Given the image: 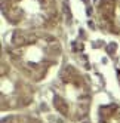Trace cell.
Returning <instances> with one entry per match:
<instances>
[{
  "instance_id": "52a82bcc",
  "label": "cell",
  "mask_w": 120,
  "mask_h": 123,
  "mask_svg": "<svg viewBox=\"0 0 120 123\" xmlns=\"http://www.w3.org/2000/svg\"><path fill=\"white\" fill-rule=\"evenodd\" d=\"M3 123H42L39 119L25 116V114H16V116H11L3 120Z\"/></svg>"
},
{
  "instance_id": "277c9868",
  "label": "cell",
  "mask_w": 120,
  "mask_h": 123,
  "mask_svg": "<svg viewBox=\"0 0 120 123\" xmlns=\"http://www.w3.org/2000/svg\"><path fill=\"white\" fill-rule=\"evenodd\" d=\"M33 99L30 89L24 82H21L16 76L3 65L2 68V108L3 110H13L28 105Z\"/></svg>"
},
{
  "instance_id": "8992f818",
  "label": "cell",
  "mask_w": 120,
  "mask_h": 123,
  "mask_svg": "<svg viewBox=\"0 0 120 123\" xmlns=\"http://www.w3.org/2000/svg\"><path fill=\"white\" fill-rule=\"evenodd\" d=\"M99 123H120V105L108 104L99 108Z\"/></svg>"
},
{
  "instance_id": "ba28073f",
  "label": "cell",
  "mask_w": 120,
  "mask_h": 123,
  "mask_svg": "<svg viewBox=\"0 0 120 123\" xmlns=\"http://www.w3.org/2000/svg\"><path fill=\"white\" fill-rule=\"evenodd\" d=\"M119 82H120V67H119Z\"/></svg>"
},
{
  "instance_id": "5b68a950",
  "label": "cell",
  "mask_w": 120,
  "mask_h": 123,
  "mask_svg": "<svg viewBox=\"0 0 120 123\" xmlns=\"http://www.w3.org/2000/svg\"><path fill=\"white\" fill-rule=\"evenodd\" d=\"M96 21L102 31L120 36V0H99Z\"/></svg>"
},
{
  "instance_id": "6da1fadb",
  "label": "cell",
  "mask_w": 120,
  "mask_h": 123,
  "mask_svg": "<svg viewBox=\"0 0 120 123\" xmlns=\"http://www.w3.org/2000/svg\"><path fill=\"white\" fill-rule=\"evenodd\" d=\"M7 56L21 76L40 82L59 64L62 48L59 40L45 31L16 30L7 42Z\"/></svg>"
},
{
  "instance_id": "7a4b0ae2",
  "label": "cell",
  "mask_w": 120,
  "mask_h": 123,
  "mask_svg": "<svg viewBox=\"0 0 120 123\" xmlns=\"http://www.w3.org/2000/svg\"><path fill=\"white\" fill-rule=\"evenodd\" d=\"M90 102L92 91L89 80L76 67H64L54 86V108L67 120L80 122L88 116Z\"/></svg>"
},
{
  "instance_id": "3957f363",
  "label": "cell",
  "mask_w": 120,
  "mask_h": 123,
  "mask_svg": "<svg viewBox=\"0 0 120 123\" xmlns=\"http://www.w3.org/2000/svg\"><path fill=\"white\" fill-rule=\"evenodd\" d=\"M2 11L9 24L30 31L50 28L58 18L56 0H2Z\"/></svg>"
}]
</instances>
